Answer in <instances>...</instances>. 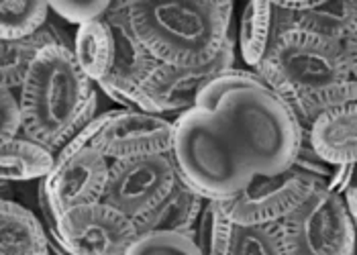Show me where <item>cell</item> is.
Here are the masks:
<instances>
[{
  "mask_svg": "<svg viewBox=\"0 0 357 255\" xmlns=\"http://www.w3.org/2000/svg\"><path fill=\"white\" fill-rule=\"evenodd\" d=\"M196 107L213 111L231 131L255 173L290 170L304 129L290 107L253 70H229L204 86Z\"/></svg>",
  "mask_w": 357,
  "mask_h": 255,
  "instance_id": "obj_1",
  "label": "cell"
},
{
  "mask_svg": "<svg viewBox=\"0 0 357 255\" xmlns=\"http://www.w3.org/2000/svg\"><path fill=\"white\" fill-rule=\"evenodd\" d=\"M255 72L290 107L304 131L325 111L357 100L343 45L304 29L274 35Z\"/></svg>",
  "mask_w": 357,
  "mask_h": 255,
  "instance_id": "obj_2",
  "label": "cell"
},
{
  "mask_svg": "<svg viewBox=\"0 0 357 255\" xmlns=\"http://www.w3.org/2000/svg\"><path fill=\"white\" fill-rule=\"evenodd\" d=\"M19 100L23 137L57 155L96 116L98 86L84 74L72 47L57 41L31 63Z\"/></svg>",
  "mask_w": 357,
  "mask_h": 255,
  "instance_id": "obj_3",
  "label": "cell"
},
{
  "mask_svg": "<svg viewBox=\"0 0 357 255\" xmlns=\"http://www.w3.org/2000/svg\"><path fill=\"white\" fill-rule=\"evenodd\" d=\"M125 8L139 43L164 65H206L233 37L231 0H125Z\"/></svg>",
  "mask_w": 357,
  "mask_h": 255,
  "instance_id": "obj_4",
  "label": "cell"
},
{
  "mask_svg": "<svg viewBox=\"0 0 357 255\" xmlns=\"http://www.w3.org/2000/svg\"><path fill=\"white\" fill-rule=\"evenodd\" d=\"M172 160L182 182L206 200L231 199L255 176L225 123L200 107L174 118Z\"/></svg>",
  "mask_w": 357,
  "mask_h": 255,
  "instance_id": "obj_5",
  "label": "cell"
},
{
  "mask_svg": "<svg viewBox=\"0 0 357 255\" xmlns=\"http://www.w3.org/2000/svg\"><path fill=\"white\" fill-rule=\"evenodd\" d=\"M41 221L57 255H127L139 237L135 223L107 202H94L55 215L37 190Z\"/></svg>",
  "mask_w": 357,
  "mask_h": 255,
  "instance_id": "obj_6",
  "label": "cell"
},
{
  "mask_svg": "<svg viewBox=\"0 0 357 255\" xmlns=\"http://www.w3.org/2000/svg\"><path fill=\"white\" fill-rule=\"evenodd\" d=\"M172 143L174 118L133 109H112L96 114L57 153V157L74 153L82 147H94L109 162H123L145 155L172 153Z\"/></svg>",
  "mask_w": 357,
  "mask_h": 255,
  "instance_id": "obj_7",
  "label": "cell"
},
{
  "mask_svg": "<svg viewBox=\"0 0 357 255\" xmlns=\"http://www.w3.org/2000/svg\"><path fill=\"white\" fill-rule=\"evenodd\" d=\"M280 225L288 255H356L357 233L341 194L319 188Z\"/></svg>",
  "mask_w": 357,
  "mask_h": 255,
  "instance_id": "obj_8",
  "label": "cell"
},
{
  "mask_svg": "<svg viewBox=\"0 0 357 255\" xmlns=\"http://www.w3.org/2000/svg\"><path fill=\"white\" fill-rule=\"evenodd\" d=\"M319 188L325 186L317 178L292 166L275 176L255 173L239 194L220 202L235 225H275L303 206Z\"/></svg>",
  "mask_w": 357,
  "mask_h": 255,
  "instance_id": "obj_9",
  "label": "cell"
},
{
  "mask_svg": "<svg viewBox=\"0 0 357 255\" xmlns=\"http://www.w3.org/2000/svg\"><path fill=\"white\" fill-rule=\"evenodd\" d=\"M180 182L172 153L110 162L105 200L133 223L145 219L164 202Z\"/></svg>",
  "mask_w": 357,
  "mask_h": 255,
  "instance_id": "obj_10",
  "label": "cell"
},
{
  "mask_svg": "<svg viewBox=\"0 0 357 255\" xmlns=\"http://www.w3.org/2000/svg\"><path fill=\"white\" fill-rule=\"evenodd\" d=\"M235 43L237 39L231 37L219 57L200 68H174L158 63L141 88V111L167 116L194 109L200 90L219 74L235 68Z\"/></svg>",
  "mask_w": 357,
  "mask_h": 255,
  "instance_id": "obj_11",
  "label": "cell"
},
{
  "mask_svg": "<svg viewBox=\"0 0 357 255\" xmlns=\"http://www.w3.org/2000/svg\"><path fill=\"white\" fill-rule=\"evenodd\" d=\"M110 162L94 147L59 155L54 171L37 184V190L59 217L70 208L102 202L109 186Z\"/></svg>",
  "mask_w": 357,
  "mask_h": 255,
  "instance_id": "obj_12",
  "label": "cell"
},
{
  "mask_svg": "<svg viewBox=\"0 0 357 255\" xmlns=\"http://www.w3.org/2000/svg\"><path fill=\"white\" fill-rule=\"evenodd\" d=\"M105 21L114 37V61L109 76L96 86L121 109L141 111V88L160 61H155L133 35L125 0L110 4Z\"/></svg>",
  "mask_w": 357,
  "mask_h": 255,
  "instance_id": "obj_13",
  "label": "cell"
},
{
  "mask_svg": "<svg viewBox=\"0 0 357 255\" xmlns=\"http://www.w3.org/2000/svg\"><path fill=\"white\" fill-rule=\"evenodd\" d=\"M304 137L325 164H357V100L325 111L304 131Z\"/></svg>",
  "mask_w": 357,
  "mask_h": 255,
  "instance_id": "obj_14",
  "label": "cell"
},
{
  "mask_svg": "<svg viewBox=\"0 0 357 255\" xmlns=\"http://www.w3.org/2000/svg\"><path fill=\"white\" fill-rule=\"evenodd\" d=\"M52 252L43 221L17 200L0 206V255H45Z\"/></svg>",
  "mask_w": 357,
  "mask_h": 255,
  "instance_id": "obj_15",
  "label": "cell"
},
{
  "mask_svg": "<svg viewBox=\"0 0 357 255\" xmlns=\"http://www.w3.org/2000/svg\"><path fill=\"white\" fill-rule=\"evenodd\" d=\"M57 41L72 47V43H68L61 37L59 29L54 27L52 23H47L41 31H37L35 35L25 37V39L2 41V49H0V88H6V90L15 92L19 96L35 57L39 56L47 45L57 43Z\"/></svg>",
  "mask_w": 357,
  "mask_h": 255,
  "instance_id": "obj_16",
  "label": "cell"
},
{
  "mask_svg": "<svg viewBox=\"0 0 357 255\" xmlns=\"http://www.w3.org/2000/svg\"><path fill=\"white\" fill-rule=\"evenodd\" d=\"M206 199H202L196 190H192L186 182H178L174 192L145 219L135 223L139 235L143 233H186L194 235V229L198 223V217L202 212Z\"/></svg>",
  "mask_w": 357,
  "mask_h": 255,
  "instance_id": "obj_17",
  "label": "cell"
},
{
  "mask_svg": "<svg viewBox=\"0 0 357 255\" xmlns=\"http://www.w3.org/2000/svg\"><path fill=\"white\" fill-rule=\"evenodd\" d=\"M57 155L41 143L17 137L2 143L0 149V176L2 184H21V182H41L54 171Z\"/></svg>",
  "mask_w": 357,
  "mask_h": 255,
  "instance_id": "obj_18",
  "label": "cell"
},
{
  "mask_svg": "<svg viewBox=\"0 0 357 255\" xmlns=\"http://www.w3.org/2000/svg\"><path fill=\"white\" fill-rule=\"evenodd\" d=\"M72 52L82 72L94 82H102L112 70L114 37L105 19L86 23L72 37Z\"/></svg>",
  "mask_w": 357,
  "mask_h": 255,
  "instance_id": "obj_19",
  "label": "cell"
},
{
  "mask_svg": "<svg viewBox=\"0 0 357 255\" xmlns=\"http://www.w3.org/2000/svg\"><path fill=\"white\" fill-rule=\"evenodd\" d=\"M274 31V2L255 0L243 6L237 25V47L249 70L264 61L272 43Z\"/></svg>",
  "mask_w": 357,
  "mask_h": 255,
  "instance_id": "obj_20",
  "label": "cell"
},
{
  "mask_svg": "<svg viewBox=\"0 0 357 255\" xmlns=\"http://www.w3.org/2000/svg\"><path fill=\"white\" fill-rule=\"evenodd\" d=\"M50 2L2 0L0 2V39L17 41L35 35L50 23Z\"/></svg>",
  "mask_w": 357,
  "mask_h": 255,
  "instance_id": "obj_21",
  "label": "cell"
},
{
  "mask_svg": "<svg viewBox=\"0 0 357 255\" xmlns=\"http://www.w3.org/2000/svg\"><path fill=\"white\" fill-rule=\"evenodd\" d=\"M235 223L220 200H206L194 229V241L202 255H229Z\"/></svg>",
  "mask_w": 357,
  "mask_h": 255,
  "instance_id": "obj_22",
  "label": "cell"
},
{
  "mask_svg": "<svg viewBox=\"0 0 357 255\" xmlns=\"http://www.w3.org/2000/svg\"><path fill=\"white\" fill-rule=\"evenodd\" d=\"M229 255H288L280 225H253V227H241L235 225L233 243Z\"/></svg>",
  "mask_w": 357,
  "mask_h": 255,
  "instance_id": "obj_23",
  "label": "cell"
},
{
  "mask_svg": "<svg viewBox=\"0 0 357 255\" xmlns=\"http://www.w3.org/2000/svg\"><path fill=\"white\" fill-rule=\"evenodd\" d=\"M127 255H202L192 235L186 233H143L133 241Z\"/></svg>",
  "mask_w": 357,
  "mask_h": 255,
  "instance_id": "obj_24",
  "label": "cell"
},
{
  "mask_svg": "<svg viewBox=\"0 0 357 255\" xmlns=\"http://www.w3.org/2000/svg\"><path fill=\"white\" fill-rule=\"evenodd\" d=\"M110 4L107 0H63V2H50V8L57 19L63 23L76 25V29L86 23L100 21L109 13Z\"/></svg>",
  "mask_w": 357,
  "mask_h": 255,
  "instance_id": "obj_25",
  "label": "cell"
},
{
  "mask_svg": "<svg viewBox=\"0 0 357 255\" xmlns=\"http://www.w3.org/2000/svg\"><path fill=\"white\" fill-rule=\"evenodd\" d=\"M23 135V109L15 92L0 88V141H10Z\"/></svg>",
  "mask_w": 357,
  "mask_h": 255,
  "instance_id": "obj_26",
  "label": "cell"
},
{
  "mask_svg": "<svg viewBox=\"0 0 357 255\" xmlns=\"http://www.w3.org/2000/svg\"><path fill=\"white\" fill-rule=\"evenodd\" d=\"M341 199L345 202L349 215L357 219V164H354L349 168V176H347V182L343 186V192H341Z\"/></svg>",
  "mask_w": 357,
  "mask_h": 255,
  "instance_id": "obj_27",
  "label": "cell"
},
{
  "mask_svg": "<svg viewBox=\"0 0 357 255\" xmlns=\"http://www.w3.org/2000/svg\"><path fill=\"white\" fill-rule=\"evenodd\" d=\"M343 56L347 61V68H349V74H351V80L357 86V25L356 29L343 39Z\"/></svg>",
  "mask_w": 357,
  "mask_h": 255,
  "instance_id": "obj_28",
  "label": "cell"
},
{
  "mask_svg": "<svg viewBox=\"0 0 357 255\" xmlns=\"http://www.w3.org/2000/svg\"><path fill=\"white\" fill-rule=\"evenodd\" d=\"M354 223H356V233H357V219H354Z\"/></svg>",
  "mask_w": 357,
  "mask_h": 255,
  "instance_id": "obj_29",
  "label": "cell"
},
{
  "mask_svg": "<svg viewBox=\"0 0 357 255\" xmlns=\"http://www.w3.org/2000/svg\"><path fill=\"white\" fill-rule=\"evenodd\" d=\"M45 255H50V254H45Z\"/></svg>",
  "mask_w": 357,
  "mask_h": 255,
  "instance_id": "obj_30",
  "label": "cell"
}]
</instances>
